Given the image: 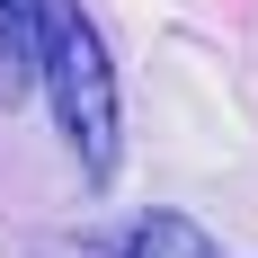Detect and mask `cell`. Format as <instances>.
Returning a JSON list of instances; mask_svg holds the SVG:
<instances>
[{"label":"cell","mask_w":258,"mask_h":258,"mask_svg":"<svg viewBox=\"0 0 258 258\" xmlns=\"http://www.w3.org/2000/svg\"><path fill=\"white\" fill-rule=\"evenodd\" d=\"M36 80H45L53 134L72 143L80 178H116V143H125V107H116V62H107L98 27L80 0H36Z\"/></svg>","instance_id":"6da1fadb"},{"label":"cell","mask_w":258,"mask_h":258,"mask_svg":"<svg viewBox=\"0 0 258 258\" xmlns=\"http://www.w3.org/2000/svg\"><path fill=\"white\" fill-rule=\"evenodd\" d=\"M72 258H214V240H205V223H187V214H143L125 240L72 249Z\"/></svg>","instance_id":"7a4b0ae2"},{"label":"cell","mask_w":258,"mask_h":258,"mask_svg":"<svg viewBox=\"0 0 258 258\" xmlns=\"http://www.w3.org/2000/svg\"><path fill=\"white\" fill-rule=\"evenodd\" d=\"M36 62V0H0V80L18 89Z\"/></svg>","instance_id":"3957f363"}]
</instances>
